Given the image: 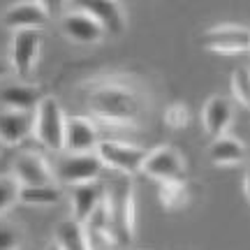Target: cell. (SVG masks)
I'll use <instances>...</instances> for the list:
<instances>
[{
  "label": "cell",
  "mask_w": 250,
  "mask_h": 250,
  "mask_svg": "<svg viewBox=\"0 0 250 250\" xmlns=\"http://www.w3.org/2000/svg\"><path fill=\"white\" fill-rule=\"evenodd\" d=\"M139 174H144L146 179L155 181V183L183 181L186 179V158H183L181 148L171 146V144H160V146L146 151Z\"/></svg>",
  "instance_id": "4"
},
{
  "label": "cell",
  "mask_w": 250,
  "mask_h": 250,
  "mask_svg": "<svg viewBox=\"0 0 250 250\" xmlns=\"http://www.w3.org/2000/svg\"><path fill=\"white\" fill-rule=\"evenodd\" d=\"M236 118V107L229 98L225 95H211L202 107V125H204V132L215 139V137H223L229 134Z\"/></svg>",
  "instance_id": "12"
},
{
  "label": "cell",
  "mask_w": 250,
  "mask_h": 250,
  "mask_svg": "<svg viewBox=\"0 0 250 250\" xmlns=\"http://www.w3.org/2000/svg\"><path fill=\"white\" fill-rule=\"evenodd\" d=\"M104 195V186L100 183H86V186H74L70 195V206H72V220L77 223H86L88 215L95 211V206L100 204V199Z\"/></svg>",
  "instance_id": "18"
},
{
  "label": "cell",
  "mask_w": 250,
  "mask_h": 250,
  "mask_svg": "<svg viewBox=\"0 0 250 250\" xmlns=\"http://www.w3.org/2000/svg\"><path fill=\"white\" fill-rule=\"evenodd\" d=\"M61 30L62 35L67 37L70 42H74V44H100V42L107 40V35L100 28L98 21L79 7L62 12Z\"/></svg>",
  "instance_id": "10"
},
{
  "label": "cell",
  "mask_w": 250,
  "mask_h": 250,
  "mask_svg": "<svg viewBox=\"0 0 250 250\" xmlns=\"http://www.w3.org/2000/svg\"><path fill=\"white\" fill-rule=\"evenodd\" d=\"M162 118H165V125L169 130H183L190 123V109H188L186 102H171V104H167Z\"/></svg>",
  "instance_id": "24"
},
{
  "label": "cell",
  "mask_w": 250,
  "mask_h": 250,
  "mask_svg": "<svg viewBox=\"0 0 250 250\" xmlns=\"http://www.w3.org/2000/svg\"><path fill=\"white\" fill-rule=\"evenodd\" d=\"M79 9L95 19L100 28L104 30L107 37H121L127 30V14L121 2L114 0H86V2H77Z\"/></svg>",
  "instance_id": "11"
},
{
  "label": "cell",
  "mask_w": 250,
  "mask_h": 250,
  "mask_svg": "<svg viewBox=\"0 0 250 250\" xmlns=\"http://www.w3.org/2000/svg\"><path fill=\"white\" fill-rule=\"evenodd\" d=\"M30 130H33V114L0 109V144L5 148L23 144L30 137Z\"/></svg>",
  "instance_id": "17"
},
{
  "label": "cell",
  "mask_w": 250,
  "mask_h": 250,
  "mask_svg": "<svg viewBox=\"0 0 250 250\" xmlns=\"http://www.w3.org/2000/svg\"><path fill=\"white\" fill-rule=\"evenodd\" d=\"M9 179L19 188H35V186H49L56 183V171L46 155L40 151H19L12 158L9 165Z\"/></svg>",
  "instance_id": "7"
},
{
  "label": "cell",
  "mask_w": 250,
  "mask_h": 250,
  "mask_svg": "<svg viewBox=\"0 0 250 250\" xmlns=\"http://www.w3.org/2000/svg\"><path fill=\"white\" fill-rule=\"evenodd\" d=\"M49 21L51 19L46 17V12L40 0H33V2H14L2 14V23L12 33H19V30H44Z\"/></svg>",
  "instance_id": "13"
},
{
  "label": "cell",
  "mask_w": 250,
  "mask_h": 250,
  "mask_svg": "<svg viewBox=\"0 0 250 250\" xmlns=\"http://www.w3.org/2000/svg\"><path fill=\"white\" fill-rule=\"evenodd\" d=\"M0 250H21V236L17 227L0 220Z\"/></svg>",
  "instance_id": "26"
},
{
  "label": "cell",
  "mask_w": 250,
  "mask_h": 250,
  "mask_svg": "<svg viewBox=\"0 0 250 250\" xmlns=\"http://www.w3.org/2000/svg\"><path fill=\"white\" fill-rule=\"evenodd\" d=\"M42 98H44V93L35 83H28V81L12 83V86H5L0 90V109L33 114L37 109V104L42 102Z\"/></svg>",
  "instance_id": "15"
},
{
  "label": "cell",
  "mask_w": 250,
  "mask_h": 250,
  "mask_svg": "<svg viewBox=\"0 0 250 250\" xmlns=\"http://www.w3.org/2000/svg\"><path fill=\"white\" fill-rule=\"evenodd\" d=\"M65 199L58 183L49 186H35V188H19V204H26L30 208H51L58 206Z\"/></svg>",
  "instance_id": "19"
},
{
  "label": "cell",
  "mask_w": 250,
  "mask_h": 250,
  "mask_svg": "<svg viewBox=\"0 0 250 250\" xmlns=\"http://www.w3.org/2000/svg\"><path fill=\"white\" fill-rule=\"evenodd\" d=\"M246 158H248V148H246V144L239 137L223 134V137L211 139L208 160L215 167H239V165L246 162Z\"/></svg>",
  "instance_id": "16"
},
{
  "label": "cell",
  "mask_w": 250,
  "mask_h": 250,
  "mask_svg": "<svg viewBox=\"0 0 250 250\" xmlns=\"http://www.w3.org/2000/svg\"><path fill=\"white\" fill-rule=\"evenodd\" d=\"M19 204V186L9 176H0V218Z\"/></svg>",
  "instance_id": "25"
},
{
  "label": "cell",
  "mask_w": 250,
  "mask_h": 250,
  "mask_svg": "<svg viewBox=\"0 0 250 250\" xmlns=\"http://www.w3.org/2000/svg\"><path fill=\"white\" fill-rule=\"evenodd\" d=\"M158 202L167 213L183 211L190 204V188L186 181H167L158 183Z\"/></svg>",
  "instance_id": "20"
},
{
  "label": "cell",
  "mask_w": 250,
  "mask_h": 250,
  "mask_svg": "<svg viewBox=\"0 0 250 250\" xmlns=\"http://www.w3.org/2000/svg\"><path fill=\"white\" fill-rule=\"evenodd\" d=\"M102 171H104V167L95 153H70L58 162L56 179H61L65 186L74 188L86 186V183H98Z\"/></svg>",
  "instance_id": "9"
},
{
  "label": "cell",
  "mask_w": 250,
  "mask_h": 250,
  "mask_svg": "<svg viewBox=\"0 0 250 250\" xmlns=\"http://www.w3.org/2000/svg\"><path fill=\"white\" fill-rule=\"evenodd\" d=\"M86 109L88 118L102 130L127 132L134 130L146 111L144 90L121 77H102L86 86Z\"/></svg>",
  "instance_id": "1"
},
{
  "label": "cell",
  "mask_w": 250,
  "mask_h": 250,
  "mask_svg": "<svg viewBox=\"0 0 250 250\" xmlns=\"http://www.w3.org/2000/svg\"><path fill=\"white\" fill-rule=\"evenodd\" d=\"M197 44L204 51L220 56H241L250 49V33L241 23H218L197 35Z\"/></svg>",
  "instance_id": "5"
},
{
  "label": "cell",
  "mask_w": 250,
  "mask_h": 250,
  "mask_svg": "<svg viewBox=\"0 0 250 250\" xmlns=\"http://www.w3.org/2000/svg\"><path fill=\"white\" fill-rule=\"evenodd\" d=\"M111 215H114V232L123 241H132L137 232V195H134L132 181H127L123 188L111 190L107 188Z\"/></svg>",
  "instance_id": "8"
},
{
  "label": "cell",
  "mask_w": 250,
  "mask_h": 250,
  "mask_svg": "<svg viewBox=\"0 0 250 250\" xmlns=\"http://www.w3.org/2000/svg\"><path fill=\"white\" fill-rule=\"evenodd\" d=\"M100 134L98 125L88 116H67V127H65V151L67 153H95Z\"/></svg>",
  "instance_id": "14"
},
{
  "label": "cell",
  "mask_w": 250,
  "mask_h": 250,
  "mask_svg": "<svg viewBox=\"0 0 250 250\" xmlns=\"http://www.w3.org/2000/svg\"><path fill=\"white\" fill-rule=\"evenodd\" d=\"M9 74V67H7V62L5 61H0V79H5Z\"/></svg>",
  "instance_id": "28"
},
{
  "label": "cell",
  "mask_w": 250,
  "mask_h": 250,
  "mask_svg": "<svg viewBox=\"0 0 250 250\" xmlns=\"http://www.w3.org/2000/svg\"><path fill=\"white\" fill-rule=\"evenodd\" d=\"M54 243L61 250H86V236H83V225L65 218L56 225L54 229Z\"/></svg>",
  "instance_id": "21"
},
{
  "label": "cell",
  "mask_w": 250,
  "mask_h": 250,
  "mask_svg": "<svg viewBox=\"0 0 250 250\" xmlns=\"http://www.w3.org/2000/svg\"><path fill=\"white\" fill-rule=\"evenodd\" d=\"M65 127H67V111L54 95H44L42 102L33 111V130L30 137L49 153L65 151Z\"/></svg>",
  "instance_id": "2"
},
{
  "label": "cell",
  "mask_w": 250,
  "mask_h": 250,
  "mask_svg": "<svg viewBox=\"0 0 250 250\" xmlns=\"http://www.w3.org/2000/svg\"><path fill=\"white\" fill-rule=\"evenodd\" d=\"M241 192H243V199L250 202V190H248V174L243 176V183H241Z\"/></svg>",
  "instance_id": "27"
},
{
  "label": "cell",
  "mask_w": 250,
  "mask_h": 250,
  "mask_svg": "<svg viewBox=\"0 0 250 250\" xmlns=\"http://www.w3.org/2000/svg\"><path fill=\"white\" fill-rule=\"evenodd\" d=\"M42 44H44V33L42 30H19L12 33V42H9V72H14L19 79L28 81L33 77L37 67L40 54H42Z\"/></svg>",
  "instance_id": "6"
},
{
  "label": "cell",
  "mask_w": 250,
  "mask_h": 250,
  "mask_svg": "<svg viewBox=\"0 0 250 250\" xmlns=\"http://www.w3.org/2000/svg\"><path fill=\"white\" fill-rule=\"evenodd\" d=\"M44 250H61V248H58V246H56V243H49V246H46Z\"/></svg>",
  "instance_id": "29"
},
{
  "label": "cell",
  "mask_w": 250,
  "mask_h": 250,
  "mask_svg": "<svg viewBox=\"0 0 250 250\" xmlns=\"http://www.w3.org/2000/svg\"><path fill=\"white\" fill-rule=\"evenodd\" d=\"M95 155L104 169L118 171L125 179H130L134 174H139L146 148L125 142V139H118V137H102L98 148H95Z\"/></svg>",
  "instance_id": "3"
},
{
  "label": "cell",
  "mask_w": 250,
  "mask_h": 250,
  "mask_svg": "<svg viewBox=\"0 0 250 250\" xmlns=\"http://www.w3.org/2000/svg\"><path fill=\"white\" fill-rule=\"evenodd\" d=\"M229 90H232V102L239 107H250V72L248 67H236L229 77Z\"/></svg>",
  "instance_id": "23"
},
{
  "label": "cell",
  "mask_w": 250,
  "mask_h": 250,
  "mask_svg": "<svg viewBox=\"0 0 250 250\" xmlns=\"http://www.w3.org/2000/svg\"><path fill=\"white\" fill-rule=\"evenodd\" d=\"M86 250H121V239L114 229H98V227H83Z\"/></svg>",
  "instance_id": "22"
}]
</instances>
